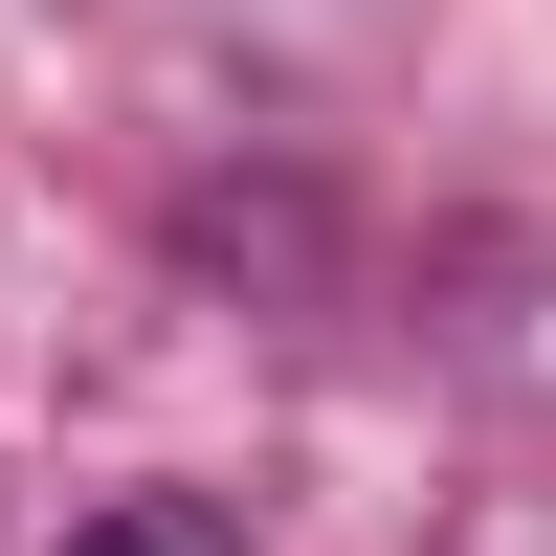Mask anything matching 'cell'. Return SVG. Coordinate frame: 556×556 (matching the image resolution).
<instances>
[{
	"mask_svg": "<svg viewBox=\"0 0 556 556\" xmlns=\"http://www.w3.org/2000/svg\"><path fill=\"white\" fill-rule=\"evenodd\" d=\"M67 556H245V534H223V513H201V490H112V513H89Z\"/></svg>",
	"mask_w": 556,
	"mask_h": 556,
	"instance_id": "1",
	"label": "cell"
}]
</instances>
